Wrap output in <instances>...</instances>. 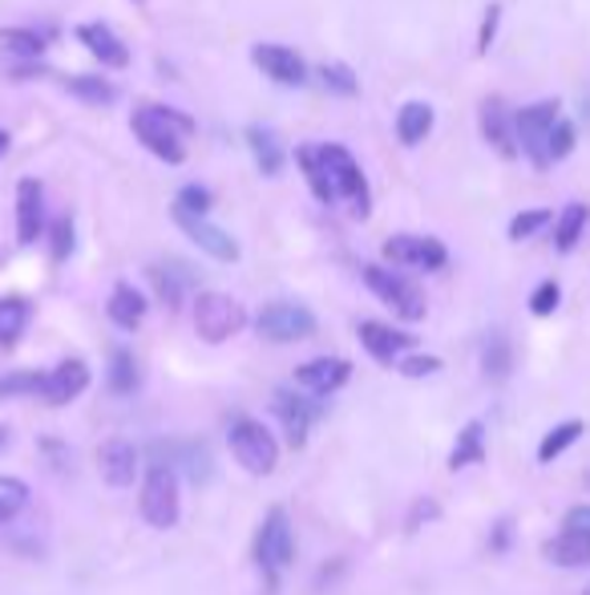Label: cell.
I'll list each match as a JSON object with an SVG mask.
<instances>
[{
	"mask_svg": "<svg viewBox=\"0 0 590 595\" xmlns=\"http://www.w3.org/2000/svg\"><path fill=\"white\" fill-rule=\"evenodd\" d=\"M271 405H276V417L283 422V429H288V442L300 449L303 442H308V429H312V422H316L320 409H316L308 397L291 394V389H276V401Z\"/></svg>",
	"mask_w": 590,
	"mask_h": 595,
	"instance_id": "cell-17",
	"label": "cell"
},
{
	"mask_svg": "<svg viewBox=\"0 0 590 595\" xmlns=\"http://www.w3.org/2000/svg\"><path fill=\"white\" fill-rule=\"evenodd\" d=\"M429 130H433V106H424V101H404L401 113H397V135H401L404 147L424 142Z\"/></svg>",
	"mask_w": 590,
	"mask_h": 595,
	"instance_id": "cell-25",
	"label": "cell"
},
{
	"mask_svg": "<svg viewBox=\"0 0 590 595\" xmlns=\"http://www.w3.org/2000/svg\"><path fill=\"white\" fill-rule=\"evenodd\" d=\"M46 231V195L41 182L21 179L17 182V244H37V236Z\"/></svg>",
	"mask_w": 590,
	"mask_h": 595,
	"instance_id": "cell-15",
	"label": "cell"
},
{
	"mask_svg": "<svg viewBox=\"0 0 590 595\" xmlns=\"http://www.w3.org/2000/svg\"><path fill=\"white\" fill-rule=\"evenodd\" d=\"M296 158H300L303 175L312 182L316 199L320 202L348 199L352 211H357V219H364L372 202H368V182H364V175H360L352 150L340 147V142H328V147H300Z\"/></svg>",
	"mask_w": 590,
	"mask_h": 595,
	"instance_id": "cell-1",
	"label": "cell"
},
{
	"mask_svg": "<svg viewBox=\"0 0 590 595\" xmlns=\"http://www.w3.org/2000/svg\"><path fill=\"white\" fill-rule=\"evenodd\" d=\"M481 365H486V377L490 381H506L513 369V353H510V340H506V333H490V340H486V353H481Z\"/></svg>",
	"mask_w": 590,
	"mask_h": 595,
	"instance_id": "cell-30",
	"label": "cell"
},
{
	"mask_svg": "<svg viewBox=\"0 0 590 595\" xmlns=\"http://www.w3.org/2000/svg\"><path fill=\"white\" fill-rule=\"evenodd\" d=\"M587 219H590L587 202H567V207H562V215L554 219V248L558 251H574V244H579L582 231H587Z\"/></svg>",
	"mask_w": 590,
	"mask_h": 595,
	"instance_id": "cell-26",
	"label": "cell"
},
{
	"mask_svg": "<svg viewBox=\"0 0 590 595\" xmlns=\"http://www.w3.org/2000/svg\"><path fill=\"white\" fill-rule=\"evenodd\" d=\"M106 313H110V320L118 328H130V333H134V328L146 320V296L138 292L134 284H118V288L110 292Z\"/></svg>",
	"mask_w": 590,
	"mask_h": 595,
	"instance_id": "cell-21",
	"label": "cell"
},
{
	"mask_svg": "<svg viewBox=\"0 0 590 595\" xmlns=\"http://www.w3.org/2000/svg\"><path fill=\"white\" fill-rule=\"evenodd\" d=\"M542 555L554 567H587L590 563V539L574 535V530H558L554 539L542 543Z\"/></svg>",
	"mask_w": 590,
	"mask_h": 595,
	"instance_id": "cell-22",
	"label": "cell"
},
{
	"mask_svg": "<svg viewBox=\"0 0 590 595\" xmlns=\"http://www.w3.org/2000/svg\"><path fill=\"white\" fill-rule=\"evenodd\" d=\"M364 284L372 288L380 304H389L392 313L401 316V320H424V296L421 288L412 280H404L401 271L392 268H380V264H368L364 268Z\"/></svg>",
	"mask_w": 590,
	"mask_h": 595,
	"instance_id": "cell-7",
	"label": "cell"
},
{
	"mask_svg": "<svg viewBox=\"0 0 590 595\" xmlns=\"http://www.w3.org/2000/svg\"><path fill=\"white\" fill-rule=\"evenodd\" d=\"M182 462H187L190 483H211V449L202 446H182Z\"/></svg>",
	"mask_w": 590,
	"mask_h": 595,
	"instance_id": "cell-37",
	"label": "cell"
},
{
	"mask_svg": "<svg viewBox=\"0 0 590 595\" xmlns=\"http://www.w3.org/2000/svg\"><path fill=\"white\" fill-rule=\"evenodd\" d=\"M174 219H179V227L187 231L194 244H199L207 256L223 259V264H234L239 259V244H234L231 236H227L223 227H214L207 215H187V211H174Z\"/></svg>",
	"mask_w": 590,
	"mask_h": 595,
	"instance_id": "cell-14",
	"label": "cell"
},
{
	"mask_svg": "<svg viewBox=\"0 0 590 595\" xmlns=\"http://www.w3.org/2000/svg\"><path fill=\"white\" fill-rule=\"evenodd\" d=\"M421 518H424V523H429V518H437V503H417V510H412V518H409V530L421 527Z\"/></svg>",
	"mask_w": 590,
	"mask_h": 595,
	"instance_id": "cell-47",
	"label": "cell"
},
{
	"mask_svg": "<svg viewBox=\"0 0 590 595\" xmlns=\"http://www.w3.org/2000/svg\"><path fill=\"white\" fill-rule=\"evenodd\" d=\"M69 93L81 101H93V106H110V101L118 98V90L101 78H69Z\"/></svg>",
	"mask_w": 590,
	"mask_h": 595,
	"instance_id": "cell-34",
	"label": "cell"
},
{
	"mask_svg": "<svg viewBox=\"0 0 590 595\" xmlns=\"http://www.w3.org/2000/svg\"><path fill=\"white\" fill-rule=\"evenodd\" d=\"M256 328L263 340H276V345H296V340H308L316 333V316L303 308V304H288L276 300L268 304L263 313L256 316Z\"/></svg>",
	"mask_w": 590,
	"mask_h": 595,
	"instance_id": "cell-9",
	"label": "cell"
},
{
	"mask_svg": "<svg viewBox=\"0 0 590 595\" xmlns=\"http://www.w3.org/2000/svg\"><path fill=\"white\" fill-rule=\"evenodd\" d=\"M142 518L154 530H170L182 515V498H179V474L170 466H150L142 478Z\"/></svg>",
	"mask_w": 590,
	"mask_h": 595,
	"instance_id": "cell-5",
	"label": "cell"
},
{
	"mask_svg": "<svg viewBox=\"0 0 590 595\" xmlns=\"http://www.w3.org/2000/svg\"><path fill=\"white\" fill-rule=\"evenodd\" d=\"M138 385H142V369H138V360L130 348H113L110 353V389L118 397L134 394Z\"/></svg>",
	"mask_w": 590,
	"mask_h": 595,
	"instance_id": "cell-29",
	"label": "cell"
},
{
	"mask_svg": "<svg viewBox=\"0 0 590 595\" xmlns=\"http://www.w3.org/2000/svg\"><path fill=\"white\" fill-rule=\"evenodd\" d=\"M360 345H364L368 357H377L380 365H397L417 340H412V333H397V328H389V325L364 320V325H360Z\"/></svg>",
	"mask_w": 590,
	"mask_h": 595,
	"instance_id": "cell-18",
	"label": "cell"
},
{
	"mask_svg": "<svg viewBox=\"0 0 590 595\" xmlns=\"http://www.w3.org/2000/svg\"><path fill=\"white\" fill-rule=\"evenodd\" d=\"M550 219H554L550 211H522V215H513L510 239H530L534 231H542V227L550 224Z\"/></svg>",
	"mask_w": 590,
	"mask_h": 595,
	"instance_id": "cell-39",
	"label": "cell"
},
{
	"mask_svg": "<svg viewBox=\"0 0 590 595\" xmlns=\"http://www.w3.org/2000/svg\"><path fill=\"white\" fill-rule=\"evenodd\" d=\"M587 486H590V470H587Z\"/></svg>",
	"mask_w": 590,
	"mask_h": 595,
	"instance_id": "cell-50",
	"label": "cell"
},
{
	"mask_svg": "<svg viewBox=\"0 0 590 595\" xmlns=\"http://www.w3.org/2000/svg\"><path fill=\"white\" fill-rule=\"evenodd\" d=\"M558 126V101H534L526 110L513 113V130H518V142L530 155L538 170L550 167V135Z\"/></svg>",
	"mask_w": 590,
	"mask_h": 595,
	"instance_id": "cell-8",
	"label": "cell"
},
{
	"mask_svg": "<svg viewBox=\"0 0 590 595\" xmlns=\"http://www.w3.org/2000/svg\"><path fill=\"white\" fill-rule=\"evenodd\" d=\"M78 37H81V46L90 49L93 57H101V66H110V69H126V66H130V49H126L122 41H118V37L106 29V24H98V21L81 24Z\"/></svg>",
	"mask_w": 590,
	"mask_h": 595,
	"instance_id": "cell-20",
	"label": "cell"
},
{
	"mask_svg": "<svg viewBox=\"0 0 590 595\" xmlns=\"http://www.w3.org/2000/svg\"><path fill=\"white\" fill-rule=\"evenodd\" d=\"M24 503H29V486L21 478H12V474H0V527L21 515Z\"/></svg>",
	"mask_w": 590,
	"mask_h": 595,
	"instance_id": "cell-32",
	"label": "cell"
},
{
	"mask_svg": "<svg viewBox=\"0 0 590 595\" xmlns=\"http://www.w3.org/2000/svg\"><path fill=\"white\" fill-rule=\"evenodd\" d=\"M498 17H501V9H498V4H490V9H486V21H481V37H478V49H481V53L490 49L493 33H498Z\"/></svg>",
	"mask_w": 590,
	"mask_h": 595,
	"instance_id": "cell-45",
	"label": "cell"
},
{
	"mask_svg": "<svg viewBox=\"0 0 590 595\" xmlns=\"http://www.w3.org/2000/svg\"><path fill=\"white\" fill-rule=\"evenodd\" d=\"M29 316H33V308H29L24 296H4V300H0V348L21 345L24 328H29Z\"/></svg>",
	"mask_w": 590,
	"mask_h": 595,
	"instance_id": "cell-23",
	"label": "cell"
},
{
	"mask_svg": "<svg viewBox=\"0 0 590 595\" xmlns=\"http://www.w3.org/2000/svg\"><path fill=\"white\" fill-rule=\"evenodd\" d=\"M69 256H73V219L61 215V219L53 224V259L57 264H66Z\"/></svg>",
	"mask_w": 590,
	"mask_h": 595,
	"instance_id": "cell-42",
	"label": "cell"
},
{
	"mask_svg": "<svg viewBox=\"0 0 590 595\" xmlns=\"http://www.w3.org/2000/svg\"><path fill=\"white\" fill-rule=\"evenodd\" d=\"M9 155V135H4V130H0V158Z\"/></svg>",
	"mask_w": 590,
	"mask_h": 595,
	"instance_id": "cell-48",
	"label": "cell"
},
{
	"mask_svg": "<svg viewBox=\"0 0 590 595\" xmlns=\"http://www.w3.org/2000/svg\"><path fill=\"white\" fill-rule=\"evenodd\" d=\"M558 304H562V288H558L554 280H546V284H538L534 296H530V313H534V316H550Z\"/></svg>",
	"mask_w": 590,
	"mask_h": 595,
	"instance_id": "cell-40",
	"label": "cell"
},
{
	"mask_svg": "<svg viewBox=\"0 0 590 595\" xmlns=\"http://www.w3.org/2000/svg\"><path fill=\"white\" fill-rule=\"evenodd\" d=\"M41 381H46V373H9V377H0V397L41 394Z\"/></svg>",
	"mask_w": 590,
	"mask_h": 595,
	"instance_id": "cell-36",
	"label": "cell"
},
{
	"mask_svg": "<svg viewBox=\"0 0 590 595\" xmlns=\"http://www.w3.org/2000/svg\"><path fill=\"white\" fill-rule=\"evenodd\" d=\"M86 389H90V365L78 357H69L46 373V381H41V394L37 397H41L46 405H53V409H61V405L78 401Z\"/></svg>",
	"mask_w": 590,
	"mask_h": 595,
	"instance_id": "cell-11",
	"label": "cell"
},
{
	"mask_svg": "<svg viewBox=\"0 0 590 595\" xmlns=\"http://www.w3.org/2000/svg\"><path fill=\"white\" fill-rule=\"evenodd\" d=\"M397 369H401L404 377H433V373H441V360L429 357V353H412V357L397 360Z\"/></svg>",
	"mask_w": 590,
	"mask_h": 595,
	"instance_id": "cell-41",
	"label": "cell"
},
{
	"mask_svg": "<svg viewBox=\"0 0 590 595\" xmlns=\"http://www.w3.org/2000/svg\"><path fill=\"white\" fill-rule=\"evenodd\" d=\"M247 142H251V155H256L263 175H279V170H283V147H279L276 130H268V126H251V130H247Z\"/></svg>",
	"mask_w": 590,
	"mask_h": 595,
	"instance_id": "cell-27",
	"label": "cell"
},
{
	"mask_svg": "<svg viewBox=\"0 0 590 595\" xmlns=\"http://www.w3.org/2000/svg\"><path fill=\"white\" fill-rule=\"evenodd\" d=\"M570 150H574V126L558 118L554 135H550V162H558V158H567Z\"/></svg>",
	"mask_w": 590,
	"mask_h": 595,
	"instance_id": "cell-43",
	"label": "cell"
},
{
	"mask_svg": "<svg viewBox=\"0 0 590 595\" xmlns=\"http://www.w3.org/2000/svg\"><path fill=\"white\" fill-rule=\"evenodd\" d=\"M134 135L142 138L146 150H154L162 162L170 167H179L182 158H187V147H182V138L194 135V122H190L187 113L170 110V106H142L134 113Z\"/></svg>",
	"mask_w": 590,
	"mask_h": 595,
	"instance_id": "cell-2",
	"label": "cell"
},
{
	"mask_svg": "<svg viewBox=\"0 0 590 595\" xmlns=\"http://www.w3.org/2000/svg\"><path fill=\"white\" fill-rule=\"evenodd\" d=\"M0 53L12 61H33L46 53V37L37 29H0Z\"/></svg>",
	"mask_w": 590,
	"mask_h": 595,
	"instance_id": "cell-28",
	"label": "cell"
},
{
	"mask_svg": "<svg viewBox=\"0 0 590 595\" xmlns=\"http://www.w3.org/2000/svg\"><path fill=\"white\" fill-rule=\"evenodd\" d=\"M4 446H9V429L0 426V449H4Z\"/></svg>",
	"mask_w": 590,
	"mask_h": 595,
	"instance_id": "cell-49",
	"label": "cell"
},
{
	"mask_svg": "<svg viewBox=\"0 0 590 595\" xmlns=\"http://www.w3.org/2000/svg\"><path fill=\"white\" fill-rule=\"evenodd\" d=\"M247 325V308L227 292H202L194 300V333L207 345H223L234 333H243Z\"/></svg>",
	"mask_w": 590,
	"mask_h": 595,
	"instance_id": "cell-6",
	"label": "cell"
},
{
	"mask_svg": "<svg viewBox=\"0 0 590 595\" xmlns=\"http://www.w3.org/2000/svg\"><path fill=\"white\" fill-rule=\"evenodd\" d=\"M98 470L113 490H126V486H134L138 470H142V454H138L134 442L110 438L98 449Z\"/></svg>",
	"mask_w": 590,
	"mask_h": 595,
	"instance_id": "cell-13",
	"label": "cell"
},
{
	"mask_svg": "<svg viewBox=\"0 0 590 595\" xmlns=\"http://www.w3.org/2000/svg\"><path fill=\"white\" fill-rule=\"evenodd\" d=\"M256 57V66L276 78L279 86H303L308 81V66H303V57L296 49H283V46H256L251 49Z\"/></svg>",
	"mask_w": 590,
	"mask_h": 595,
	"instance_id": "cell-19",
	"label": "cell"
},
{
	"mask_svg": "<svg viewBox=\"0 0 590 595\" xmlns=\"http://www.w3.org/2000/svg\"><path fill=\"white\" fill-rule=\"evenodd\" d=\"M256 559L268 575V584L276 587V579L291 567L296 559V535H291V518L283 506H271L268 518L259 523V535H256Z\"/></svg>",
	"mask_w": 590,
	"mask_h": 595,
	"instance_id": "cell-4",
	"label": "cell"
},
{
	"mask_svg": "<svg viewBox=\"0 0 590 595\" xmlns=\"http://www.w3.org/2000/svg\"><path fill=\"white\" fill-rule=\"evenodd\" d=\"M562 530H574L582 539H590V503L582 506H570L567 518H562Z\"/></svg>",
	"mask_w": 590,
	"mask_h": 595,
	"instance_id": "cell-44",
	"label": "cell"
},
{
	"mask_svg": "<svg viewBox=\"0 0 590 595\" xmlns=\"http://www.w3.org/2000/svg\"><path fill=\"white\" fill-rule=\"evenodd\" d=\"M227 438H231V454L234 462L243 466L247 474H271L279 466V442L271 438V429L256 417H234L231 429H227Z\"/></svg>",
	"mask_w": 590,
	"mask_h": 595,
	"instance_id": "cell-3",
	"label": "cell"
},
{
	"mask_svg": "<svg viewBox=\"0 0 590 595\" xmlns=\"http://www.w3.org/2000/svg\"><path fill=\"white\" fill-rule=\"evenodd\" d=\"M150 280H154V292L162 296V304H170V308H179L182 304V292H187V276H182L179 268H150Z\"/></svg>",
	"mask_w": 590,
	"mask_h": 595,
	"instance_id": "cell-33",
	"label": "cell"
},
{
	"mask_svg": "<svg viewBox=\"0 0 590 595\" xmlns=\"http://www.w3.org/2000/svg\"><path fill=\"white\" fill-rule=\"evenodd\" d=\"M320 81L332 93H340V98H352V93H357V73H352L348 66H340V61H328V66H320Z\"/></svg>",
	"mask_w": 590,
	"mask_h": 595,
	"instance_id": "cell-35",
	"label": "cell"
},
{
	"mask_svg": "<svg viewBox=\"0 0 590 595\" xmlns=\"http://www.w3.org/2000/svg\"><path fill=\"white\" fill-rule=\"evenodd\" d=\"M486 462V426L481 422H469L461 434H457L453 449H449V470H466V466H478Z\"/></svg>",
	"mask_w": 590,
	"mask_h": 595,
	"instance_id": "cell-24",
	"label": "cell"
},
{
	"mask_svg": "<svg viewBox=\"0 0 590 595\" xmlns=\"http://www.w3.org/2000/svg\"><path fill=\"white\" fill-rule=\"evenodd\" d=\"M384 256L401 268H417V271H441L449 264V251L441 239L433 236H392L384 239Z\"/></svg>",
	"mask_w": 590,
	"mask_h": 595,
	"instance_id": "cell-10",
	"label": "cell"
},
{
	"mask_svg": "<svg viewBox=\"0 0 590 595\" xmlns=\"http://www.w3.org/2000/svg\"><path fill=\"white\" fill-rule=\"evenodd\" d=\"M582 595H590V587H587V592H582Z\"/></svg>",
	"mask_w": 590,
	"mask_h": 595,
	"instance_id": "cell-51",
	"label": "cell"
},
{
	"mask_svg": "<svg viewBox=\"0 0 590 595\" xmlns=\"http://www.w3.org/2000/svg\"><path fill=\"white\" fill-rule=\"evenodd\" d=\"M348 377H352V365L344 357H316L296 369V389L312 397H332L336 389H344Z\"/></svg>",
	"mask_w": 590,
	"mask_h": 595,
	"instance_id": "cell-12",
	"label": "cell"
},
{
	"mask_svg": "<svg viewBox=\"0 0 590 595\" xmlns=\"http://www.w3.org/2000/svg\"><path fill=\"white\" fill-rule=\"evenodd\" d=\"M174 211L207 215V211H211V191H207V187H199V182H190V187H182V191H179V199H174Z\"/></svg>",
	"mask_w": 590,
	"mask_h": 595,
	"instance_id": "cell-38",
	"label": "cell"
},
{
	"mask_svg": "<svg viewBox=\"0 0 590 595\" xmlns=\"http://www.w3.org/2000/svg\"><path fill=\"white\" fill-rule=\"evenodd\" d=\"M510 527H513L510 518H501L498 530H493V539H490V551H498V555H501V551L510 547Z\"/></svg>",
	"mask_w": 590,
	"mask_h": 595,
	"instance_id": "cell-46",
	"label": "cell"
},
{
	"mask_svg": "<svg viewBox=\"0 0 590 595\" xmlns=\"http://www.w3.org/2000/svg\"><path fill=\"white\" fill-rule=\"evenodd\" d=\"M582 429H587V426H582L579 417H570V422L554 426V429H550V434L542 438V446H538V462H554L558 454H567V449L582 438Z\"/></svg>",
	"mask_w": 590,
	"mask_h": 595,
	"instance_id": "cell-31",
	"label": "cell"
},
{
	"mask_svg": "<svg viewBox=\"0 0 590 595\" xmlns=\"http://www.w3.org/2000/svg\"><path fill=\"white\" fill-rule=\"evenodd\" d=\"M481 135L498 150L501 158H518V130H513V113L506 110V101L490 98L481 101Z\"/></svg>",
	"mask_w": 590,
	"mask_h": 595,
	"instance_id": "cell-16",
	"label": "cell"
}]
</instances>
